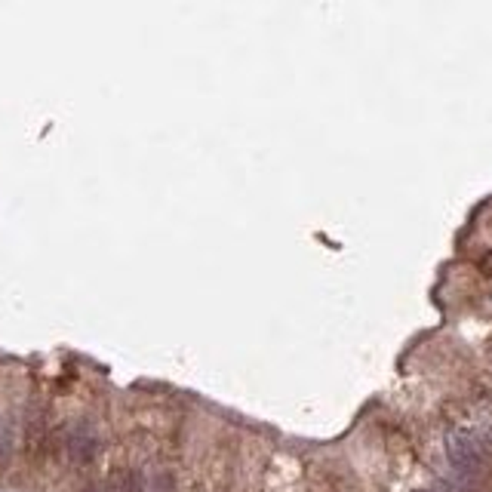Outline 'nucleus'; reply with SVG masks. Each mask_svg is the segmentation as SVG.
<instances>
[{
  "mask_svg": "<svg viewBox=\"0 0 492 492\" xmlns=\"http://www.w3.org/2000/svg\"><path fill=\"white\" fill-rule=\"evenodd\" d=\"M65 449H68L71 462L86 465V462H93V458H95V453H99V437H95V431L90 425H77V427H71V434L65 440Z\"/></svg>",
  "mask_w": 492,
  "mask_h": 492,
  "instance_id": "obj_1",
  "label": "nucleus"
},
{
  "mask_svg": "<svg viewBox=\"0 0 492 492\" xmlns=\"http://www.w3.org/2000/svg\"><path fill=\"white\" fill-rule=\"evenodd\" d=\"M145 486H142V477L139 474H126L124 477V483H120V492H142Z\"/></svg>",
  "mask_w": 492,
  "mask_h": 492,
  "instance_id": "obj_2",
  "label": "nucleus"
}]
</instances>
